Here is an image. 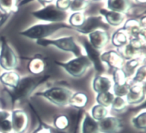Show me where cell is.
<instances>
[{
    "label": "cell",
    "instance_id": "1f68e13d",
    "mask_svg": "<svg viewBox=\"0 0 146 133\" xmlns=\"http://www.w3.org/2000/svg\"><path fill=\"white\" fill-rule=\"evenodd\" d=\"M127 78L128 77L122 68L114 70V72L113 73V79L114 84L122 85V84L125 83L126 82H128Z\"/></svg>",
    "mask_w": 146,
    "mask_h": 133
},
{
    "label": "cell",
    "instance_id": "7bdbcfd3",
    "mask_svg": "<svg viewBox=\"0 0 146 133\" xmlns=\"http://www.w3.org/2000/svg\"><path fill=\"white\" fill-rule=\"evenodd\" d=\"M89 1H101V0H88Z\"/></svg>",
    "mask_w": 146,
    "mask_h": 133
},
{
    "label": "cell",
    "instance_id": "ba28073f",
    "mask_svg": "<svg viewBox=\"0 0 146 133\" xmlns=\"http://www.w3.org/2000/svg\"><path fill=\"white\" fill-rule=\"evenodd\" d=\"M98 28H101L104 31L109 28V25L104 22L102 16H91L88 17L86 19L82 26L75 29L81 34H88Z\"/></svg>",
    "mask_w": 146,
    "mask_h": 133
},
{
    "label": "cell",
    "instance_id": "d4e9b609",
    "mask_svg": "<svg viewBox=\"0 0 146 133\" xmlns=\"http://www.w3.org/2000/svg\"><path fill=\"white\" fill-rule=\"evenodd\" d=\"M118 49L120 55L124 59L126 60H130L135 58V55H137L138 54V52H139V51H138L135 48H133L129 43H128L126 45L123 46L121 47V48H118Z\"/></svg>",
    "mask_w": 146,
    "mask_h": 133
},
{
    "label": "cell",
    "instance_id": "8d00e7d4",
    "mask_svg": "<svg viewBox=\"0 0 146 133\" xmlns=\"http://www.w3.org/2000/svg\"><path fill=\"white\" fill-rule=\"evenodd\" d=\"M71 1V0H56L55 6L58 9L66 11L69 9Z\"/></svg>",
    "mask_w": 146,
    "mask_h": 133
},
{
    "label": "cell",
    "instance_id": "7402d4cb",
    "mask_svg": "<svg viewBox=\"0 0 146 133\" xmlns=\"http://www.w3.org/2000/svg\"><path fill=\"white\" fill-rule=\"evenodd\" d=\"M45 61L38 57L31 59L28 64L29 71L35 75H38L42 73L45 70Z\"/></svg>",
    "mask_w": 146,
    "mask_h": 133
},
{
    "label": "cell",
    "instance_id": "4dcf8cb0",
    "mask_svg": "<svg viewBox=\"0 0 146 133\" xmlns=\"http://www.w3.org/2000/svg\"><path fill=\"white\" fill-rule=\"evenodd\" d=\"M146 78V66L143 65L139 66L135 72V76L133 78L132 82L134 84H143Z\"/></svg>",
    "mask_w": 146,
    "mask_h": 133
},
{
    "label": "cell",
    "instance_id": "4fadbf2b",
    "mask_svg": "<svg viewBox=\"0 0 146 133\" xmlns=\"http://www.w3.org/2000/svg\"><path fill=\"white\" fill-rule=\"evenodd\" d=\"M98 130L103 133H116L121 126L119 119L114 117L104 118L98 123Z\"/></svg>",
    "mask_w": 146,
    "mask_h": 133
},
{
    "label": "cell",
    "instance_id": "83f0119b",
    "mask_svg": "<svg viewBox=\"0 0 146 133\" xmlns=\"http://www.w3.org/2000/svg\"><path fill=\"white\" fill-rule=\"evenodd\" d=\"M0 9L5 14L14 12L17 9V0H0Z\"/></svg>",
    "mask_w": 146,
    "mask_h": 133
},
{
    "label": "cell",
    "instance_id": "6da1fadb",
    "mask_svg": "<svg viewBox=\"0 0 146 133\" xmlns=\"http://www.w3.org/2000/svg\"><path fill=\"white\" fill-rule=\"evenodd\" d=\"M49 78V75H42L27 76L20 78L17 87L9 93L11 102L15 103L17 101H21L27 98L38 85L44 83Z\"/></svg>",
    "mask_w": 146,
    "mask_h": 133
},
{
    "label": "cell",
    "instance_id": "4316f807",
    "mask_svg": "<svg viewBox=\"0 0 146 133\" xmlns=\"http://www.w3.org/2000/svg\"><path fill=\"white\" fill-rule=\"evenodd\" d=\"M86 19L85 15L84 13L78 11V12H74V14L70 16L68 21L69 24L73 28H76L82 26L84 21Z\"/></svg>",
    "mask_w": 146,
    "mask_h": 133
},
{
    "label": "cell",
    "instance_id": "e0dca14e",
    "mask_svg": "<svg viewBox=\"0 0 146 133\" xmlns=\"http://www.w3.org/2000/svg\"><path fill=\"white\" fill-rule=\"evenodd\" d=\"M130 0H108L107 8L108 10L125 14L131 9Z\"/></svg>",
    "mask_w": 146,
    "mask_h": 133
},
{
    "label": "cell",
    "instance_id": "f6af8a7d",
    "mask_svg": "<svg viewBox=\"0 0 146 133\" xmlns=\"http://www.w3.org/2000/svg\"><path fill=\"white\" fill-rule=\"evenodd\" d=\"M5 133H7V132H5Z\"/></svg>",
    "mask_w": 146,
    "mask_h": 133
},
{
    "label": "cell",
    "instance_id": "ffe728a7",
    "mask_svg": "<svg viewBox=\"0 0 146 133\" xmlns=\"http://www.w3.org/2000/svg\"><path fill=\"white\" fill-rule=\"evenodd\" d=\"M88 101V96L85 93L78 92L71 95L69 99L68 105L77 109H81L86 105Z\"/></svg>",
    "mask_w": 146,
    "mask_h": 133
},
{
    "label": "cell",
    "instance_id": "60d3db41",
    "mask_svg": "<svg viewBox=\"0 0 146 133\" xmlns=\"http://www.w3.org/2000/svg\"><path fill=\"white\" fill-rule=\"evenodd\" d=\"M37 133H50V132H49V130H48L43 129V130H41L38 131Z\"/></svg>",
    "mask_w": 146,
    "mask_h": 133
},
{
    "label": "cell",
    "instance_id": "b9f144b4",
    "mask_svg": "<svg viewBox=\"0 0 146 133\" xmlns=\"http://www.w3.org/2000/svg\"><path fill=\"white\" fill-rule=\"evenodd\" d=\"M135 1L139 4H145L146 0H135Z\"/></svg>",
    "mask_w": 146,
    "mask_h": 133
},
{
    "label": "cell",
    "instance_id": "e575fe53",
    "mask_svg": "<svg viewBox=\"0 0 146 133\" xmlns=\"http://www.w3.org/2000/svg\"><path fill=\"white\" fill-rule=\"evenodd\" d=\"M133 122L138 129H145L146 127V112H143L133 120Z\"/></svg>",
    "mask_w": 146,
    "mask_h": 133
},
{
    "label": "cell",
    "instance_id": "cb8c5ba5",
    "mask_svg": "<svg viewBox=\"0 0 146 133\" xmlns=\"http://www.w3.org/2000/svg\"><path fill=\"white\" fill-rule=\"evenodd\" d=\"M98 123L88 114H86L83 124V133H98Z\"/></svg>",
    "mask_w": 146,
    "mask_h": 133
},
{
    "label": "cell",
    "instance_id": "3957f363",
    "mask_svg": "<svg viewBox=\"0 0 146 133\" xmlns=\"http://www.w3.org/2000/svg\"><path fill=\"white\" fill-rule=\"evenodd\" d=\"M56 65L64 68L69 75L74 78H80L84 75L86 70L92 66L91 62L86 55L76 57L68 62L54 61Z\"/></svg>",
    "mask_w": 146,
    "mask_h": 133
},
{
    "label": "cell",
    "instance_id": "ab89813d",
    "mask_svg": "<svg viewBox=\"0 0 146 133\" xmlns=\"http://www.w3.org/2000/svg\"><path fill=\"white\" fill-rule=\"evenodd\" d=\"M41 4H49V3L53 2L54 0H38Z\"/></svg>",
    "mask_w": 146,
    "mask_h": 133
},
{
    "label": "cell",
    "instance_id": "9c48e42d",
    "mask_svg": "<svg viewBox=\"0 0 146 133\" xmlns=\"http://www.w3.org/2000/svg\"><path fill=\"white\" fill-rule=\"evenodd\" d=\"M83 46L85 48L86 53L87 57L90 61L91 62V64L94 66V68L96 70V71L99 73H103L105 71L104 66H103L102 62L101 61V54H100L99 51L96 48H94L89 41H87L86 38H84L83 41Z\"/></svg>",
    "mask_w": 146,
    "mask_h": 133
},
{
    "label": "cell",
    "instance_id": "2e32d148",
    "mask_svg": "<svg viewBox=\"0 0 146 133\" xmlns=\"http://www.w3.org/2000/svg\"><path fill=\"white\" fill-rule=\"evenodd\" d=\"M112 87V81L108 77L97 75L93 81V88L97 93L108 92Z\"/></svg>",
    "mask_w": 146,
    "mask_h": 133
},
{
    "label": "cell",
    "instance_id": "9a60e30c",
    "mask_svg": "<svg viewBox=\"0 0 146 133\" xmlns=\"http://www.w3.org/2000/svg\"><path fill=\"white\" fill-rule=\"evenodd\" d=\"M100 13L102 17L105 18L107 24L112 26H120L123 22V20L125 19V17L122 13L110 11V10L104 9L100 10Z\"/></svg>",
    "mask_w": 146,
    "mask_h": 133
},
{
    "label": "cell",
    "instance_id": "74e56055",
    "mask_svg": "<svg viewBox=\"0 0 146 133\" xmlns=\"http://www.w3.org/2000/svg\"><path fill=\"white\" fill-rule=\"evenodd\" d=\"M11 128H12L11 122L8 120H5L0 123V131L1 132H9L11 131Z\"/></svg>",
    "mask_w": 146,
    "mask_h": 133
},
{
    "label": "cell",
    "instance_id": "8992f818",
    "mask_svg": "<svg viewBox=\"0 0 146 133\" xmlns=\"http://www.w3.org/2000/svg\"><path fill=\"white\" fill-rule=\"evenodd\" d=\"M31 14L38 19L51 23L63 22L68 17L66 11L58 9L54 4L46 6L41 9L33 11Z\"/></svg>",
    "mask_w": 146,
    "mask_h": 133
},
{
    "label": "cell",
    "instance_id": "7a4b0ae2",
    "mask_svg": "<svg viewBox=\"0 0 146 133\" xmlns=\"http://www.w3.org/2000/svg\"><path fill=\"white\" fill-rule=\"evenodd\" d=\"M62 28H73L68 24L65 23H50L45 24H36L32 26L24 31L19 33L20 35L24 36L30 39H44L50 35Z\"/></svg>",
    "mask_w": 146,
    "mask_h": 133
},
{
    "label": "cell",
    "instance_id": "7c38bea8",
    "mask_svg": "<svg viewBox=\"0 0 146 133\" xmlns=\"http://www.w3.org/2000/svg\"><path fill=\"white\" fill-rule=\"evenodd\" d=\"M88 38L91 45L98 51L104 48L109 41V35L104 30H96L90 33Z\"/></svg>",
    "mask_w": 146,
    "mask_h": 133
},
{
    "label": "cell",
    "instance_id": "836d02e7",
    "mask_svg": "<svg viewBox=\"0 0 146 133\" xmlns=\"http://www.w3.org/2000/svg\"><path fill=\"white\" fill-rule=\"evenodd\" d=\"M131 86V85L129 84V82H126L125 83L122 84V85H115V84H114V95L118 97H122V98H123L124 96H126Z\"/></svg>",
    "mask_w": 146,
    "mask_h": 133
},
{
    "label": "cell",
    "instance_id": "f1b7e54d",
    "mask_svg": "<svg viewBox=\"0 0 146 133\" xmlns=\"http://www.w3.org/2000/svg\"><path fill=\"white\" fill-rule=\"evenodd\" d=\"M91 113H92L93 118L94 120L100 121L106 117L107 114H108V110L102 105H96L93 107Z\"/></svg>",
    "mask_w": 146,
    "mask_h": 133
},
{
    "label": "cell",
    "instance_id": "52a82bcc",
    "mask_svg": "<svg viewBox=\"0 0 146 133\" xmlns=\"http://www.w3.org/2000/svg\"><path fill=\"white\" fill-rule=\"evenodd\" d=\"M17 55L7 43L5 37H1L0 66L6 71H14L18 66Z\"/></svg>",
    "mask_w": 146,
    "mask_h": 133
},
{
    "label": "cell",
    "instance_id": "ee69618b",
    "mask_svg": "<svg viewBox=\"0 0 146 133\" xmlns=\"http://www.w3.org/2000/svg\"><path fill=\"white\" fill-rule=\"evenodd\" d=\"M2 18H3L2 16H0V20H1V19H2Z\"/></svg>",
    "mask_w": 146,
    "mask_h": 133
},
{
    "label": "cell",
    "instance_id": "44dd1931",
    "mask_svg": "<svg viewBox=\"0 0 146 133\" xmlns=\"http://www.w3.org/2000/svg\"><path fill=\"white\" fill-rule=\"evenodd\" d=\"M112 44L117 48H121L126 45L129 41V36L125 31L121 28L115 31L112 36Z\"/></svg>",
    "mask_w": 146,
    "mask_h": 133
},
{
    "label": "cell",
    "instance_id": "603a6c76",
    "mask_svg": "<svg viewBox=\"0 0 146 133\" xmlns=\"http://www.w3.org/2000/svg\"><path fill=\"white\" fill-rule=\"evenodd\" d=\"M141 64V58H133L132 59L128 60L126 63H124V65L123 66L122 69L126 74L127 77H130L135 73V71L137 68L139 67Z\"/></svg>",
    "mask_w": 146,
    "mask_h": 133
},
{
    "label": "cell",
    "instance_id": "5b68a950",
    "mask_svg": "<svg viewBox=\"0 0 146 133\" xmlns=\"http://www.w3.org/2000/svg\"><path fill=\"white\" fill-rule=\"evenodd\" d=\"M72 95V91L61 87H52L36 93V96L44 97L53 104L59 107H64L68 105L69 99Z\"/></svg>",
    "mask_w": 146,
    "mask_h": 133
},
{
    "label": "cell",
    "instance_id": "30bf717a",
    "mask_svg": "<svg viewBox=\"0 0 146 133\" xmlns=\"http://www.w3.org/2000/svg\"><path fill=\"white\" fill-rule=\"evenodd\" d=\"M145 98V89L143 84H134L129 88L126 95V102L129 105H138Z\"/></svg>",
    "mask_w": 146,
    "mask_h": 133
},
{
    "label": "cell",
    "instance_id": "5bb4252c",
    "mask_svg": "<svg viewBox=\"0 0 146 133\" xmlns=\"http://www.w3.org/2000/svg\"><path fill=\"white\" fill-rule=\"evenodd\" d=\"M27 113L20 110H16L12 112V128L16 133H21L27 126Z\"/></svg>",
    "mask_w": 146,
    "mask_h": 133
},
{
    "label": "cell",
    "instance_id": "d590c367",
    "mask_svg": "<svg viewBox=\"0 0 146 133\" xmlns=\"http://www.w3.org/2000/svg\"><path fill=\"white\" fill-rule=\"evenodd\" d=\"M54 124L58 129L64 130L68 127L69 122H68V120L66 116L61 115V116H58L56 118Z\"/></svg>",
    "mask_w": 146,
    "mask_h": 133
},
{
    "label": "cell",
    "instance_id": "f35d334b",
    "mask_svg": "<svg viewBox=\"0 0 146 133\" xmlns=\"http://www.w3.org/2000/svg\"><path fill=\"white\" fill-rule=\"evenodd\" d=\"M9 116V113L7 111H0V123L2 121L5 120Z\"/></svg>",
    "mask_w": 146,
    "mask_h": 133
},
{
    "label": "cell",
    "instance_id": "ac0fdd59",
    "mask_svg": "<svg viewBox=\"0 0 146 133\" xmlns=\"http://www.w3.org/2000/svg\"><path fill=\"white\" fill-rule=\"evenodd\" d=\"M122 29L132 37H136L142 33L145 32V28H142L139 21L136 19H129L125 23Z\"/></svg>",
    "mask_w": 146,
    "mask_h": 133
},
{
    "label": "cell",
    "instance_id": "277c9868",
    "mask_svg": "<svg viewBox=\"0 0 146 133\" xmlns=\"http://www.w3.org/2000/svg\"><path fill=\"white\" fill-rule=\"evenodd\" d=\"M36 43L38 45L44 47L48 46H54L64 51L72 53L76 57L82 56V51H81V48L77 45L73 36L63 37V38H59L57 39L44 38V39L37 40Z\"/></svg>",
    "mask_w": 146,
    "mask_h": 133
},
{
    "label": "cell",
    "instance_id": "f546056e",
    "mask_svg": "<svg viewBox=\"0 0 146 133\" xmlns=\"http://www.w3.org/2000/svg\"><path fill=\"white\" fill-rule=\"evenodd\" d=\"M88 0H71L69 8L72 11L78 12L86 9L88 7Z\"/></svg>",
    "mask_w": 146,
    "mask_h": 133
},
{
    "label": "cell",
    "instance_id": "d6a6232c",
    "mask_svg": "<svg viewBox=\"0 0 146 133\" xmlns=\"http://www.w3.org/2000/svg\"><path fill=\"white\" fill-rule=\"evenodd\" d=\"M112 109L116 112H121L125 110L127 107V102L122 97L115 96L111 105Z\"/></svg>",
    "mask_w": 146,
    "mask_h": 133
},
{
    "label": "cell",
    "instance_id": "484cf974",
    "mask_svg": "<svg viewBox=\"0 0 146 133\" xmlns=\"http://www.w3.org/2000/svg\"><path fill=\"white\" fill-rule=\"evenodd\" d=\"M114 98H115L114 94L108 91V92L98 93L96 97V101L98 105H102L105 108H108L111 105Z\"/></svg>",
    "mask_w": 146,
    "mask_h": 133
},
{
    "label": "cell",
    "instance_id": "8fae6325",
    "mask_svg": "<svg viewBox=\"0 0 146 133\" xmlns=\"http://www.w3.org/2000/svg\"><path fill=\"white\" fill-rule=\"evenodd\" d=\"M101 61L102 63H106L110 68L114 70L122 68L125 63V59L120 55L119 53L113 50L101 54Z\"/></svg>",
    "mask_w": 146,
    "mask_h": 133
},
{
    "label": "cell",
    "instance_id": "d6986e66",
    "mask_svg": "<svg viewBox=\"0 0 146 133\" xmlns=\"http://www.w3.org/2000/svg\"><path fill=\"white\" fill-rule=\"evenodd\" d=\"M20 76L14 71H7L0 75V81L4 85L12 89L15 88L20 81Z\"/></svg>",
    "mask_w": 146,
    "mask_h": 133
}]
</instances>
